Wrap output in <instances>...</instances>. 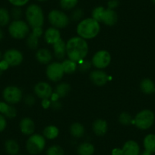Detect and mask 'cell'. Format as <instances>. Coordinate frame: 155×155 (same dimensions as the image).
<instances>
[{
	"label": "cell",
	"instance_id": "6da1fadb",
	"mask_svg": "<svg viewBox=\"0 0 155 155\" xmlns=\"http://www.w3.org/2000/svg\"><path fill=\"white\" fill-rule=\"evenodd\" d=\"M88 53V44L84 39L74 37L66 43V54L68 59L78 63L84 60Z\"/></svg>",
	"mask_w": 155,
	"mask_h": 155
},
{
	"label": "cell",
	"instance_id": "7a4b0ae2",
	"mask_svg": "<svg viewBox=\"0 0 155 155\" xmlns=\"http://www.w3.org/2000/svg\"><path fill=\"white\" fill-rule=\"evenodd\" d=\"M101 30L100 23L93 18H87L81 21L77 26V34L78 37L90 40L96 37Z\"/></svg>",
	"mask_w": 155,
	"mask_h": 155
},
{
	"label": "cell",
	"instance_id": "3957f363",
	"mask_svg": "<svg viewBox=\"0 0 155 155\" xmlns=\"http://www.w3.org/2000/svg\"><path fill=\"white\" fill-rule=\"evenodd\" d=\"M25 18L31 28H42L44 24V13L42 8L37 4H31L25 11Z\"/></svg>",
	"mask_w": 155,
	"mask_h": 155
},
{
	"label": "cell",
	"instance_id": "277c9868",
	"mask_svg": "<svg viewBox=\"0 0 155 155\" xmlns=\"http://www.w3.org/2000/svg\"><path fill=\"white\" fill-rule=\"evenodd\" d=\"M92 18L99 23L102 22L107 26H113L118 21V15L116 12L103 6H97L92 11Z\"/></svg>",
	"mask_w": 155,
	"mask_h": 155
},
{
	"label": "cell",
	"instance_id": "5b68a950",
	"mask_svg": "<svg viewBox=\"0 0 155 155\" xmlns=\"http://www.w3.org/2000/svg\"><path fill=\"white\" fill-rule=\"evenodd\" d=\"M8 34L12 37L21 40L28 37L30 34V28L28 23L23 20H14L10 22L8 28Z\"/></svg>",
	"mask_w": 155,
	"mask_h": 155
},
{
	"label": "cell",
	"instance_id": "8992f818",
	"mask_svg": "<svg viewBox=\"0 0 155 155\" xmlns=\"http://www.w3.org/2000/svg\"><path fill=\"white\" fill-rule=\"evenodd\" d=\"M46 139L44 136L39 134H33L29 137L26 142V149L29 153L37 155L44 150Z\"/></svg>",
	"mask_w": 155,
	"mask_h": 155
},
{
	"label": "cell",
	"instance_id": "52a82bcc",
	"mask_svg": "<svg viewBox=\"0 0 155 155\" xmlns=\"http://www.w3.org/2000/svg\"><path fill=\"white\" fill-rule=\"evenodd\" d=\"M155 116L150 110H144L138 113L134 119V124L141 130L148 129L153 126Z\"/></svg>",
	"mask_w": 155,
	"mask_h": 155
},
{
	"label": "cell",
	"instance_id": "ba28073f",
	"mask_svg": "<svg viewBox=\"0 0 155 155\" xmlns=\"http://www.w3.org/2000/svg\"><path fill=\"white\" fill-rule=\"evenodd\" d=\"M48 20L50 25L57 29L65 28L69 24V18L64 12L59 9H53L48 14Z\"/></svg>",
	"mask_w": 155,
	"mask_h": 155
},
{
	"label": "cell",
	"instance_id": "9c48e42d",
	"mask_svg": "<svg viewBox=\"0 0 155 155\" xmlns=\"http://www.w3.org/2000/svg\"><path fill=\"white\" fill-rule=\"evenodd\" d=\"M2 97L4 101L14 105L18 104L23 97L22 91L16 86H7L2 91Z\"/></svg>",
	"mask_w": 155,
	"mask_h": 155
},
{
	"label": "cell",
	"instance_id": "30bf717a",
	"mask_svg": "<svg viewBox=\"0 0 155 155\" xmlns=\"http://www.w3.org/2000/svg\"><path fill=\"white\" fill-rule=\"evenodd\" d=\"M111 62V56L107 50H100L97 52L92 57L91 63L99 69L105 68L110 65Z\"/></svg>",
	"mask_w": 155,
	"mask_h": 155
},
{
	"label": "cell",
	"instance_id": "8fae6325",
	"mask_svg": "<svg viewBox=\"0 0 155 155\" xmlns=\"http://www.w3.org/2000/svg\"><path fill=\"white\" fill-rule=\"evenodd\" d=\"M46 73H47V78L50 81L53 82H57L62 79L65 72H64L62 63L55 62L48 65Z\"/></svg>",
	"mask_w": 155,
	"mask_h": 155
},
{
	"label": "cell",
	"instance_id": "7c38bea8",
	"mask_svg": "<svg viewBox=\"0 0 155 155\" xmlns=\"http://www.w3.org/2000/svg\"><path fill=\"white\" fill-rule=\"evenodd\" d=\"M2 57H3V59H5L8 62L9 66L12 67L21 65L24 59L21 52L16 49H9L6 50Z\"/></svg>",
	"mask_w": 155,
	"mask_h": 155
},
{
	"label": "cell",
	"instance_id": "4fadbf2b",
	"mask_svg": "<svg viewBox=\"0 0 155 155\" xmlns=\"http://www.w3.org/2000/svg\"><path fill=\"white\" fill-rule=\"evenodd\" d=\"M34 93L36 96L41 99H50L53 95V88L47 82H39L34 87Z\"/></svg>",
	"mask_w": 155,
	"mask_h": 155
},
{
	"label": "cell",
	"instance_id": "5bb4252c",
	"mask_svg": "<svg viewBox=\"0 0 155 155\" xmlns=\"http://www.w3.org/2000/svg\"><path fill=\"white\" fill-rule=\"evenodd\" d=\"M90 80L97 86H104L108 81V75L102 70H94L90 74Z\"/></svg>",
	"mask_w": 155,
	"mask_h": 155
},
{
	"label": "cell",
	"instance_id": "9a60e30c",
	"mask_svg": "<svg viewBox=\"0 0 155 155\" xmlns=\"http://www.w3.org/2000/svg\"><path fill=\"white\" fill-rule=\"evenodd\" d=\"M123 155H140V146L136 141H128L122 147Z\"/></svg>",
	"mask_w": 155,
	"mask_h": 155
},
{
	"label": "cell",
	"instance_id": "2e32d148",
	"mask_svg": "<svg viewBox=\"0 0 155 155\" xmlns=\"http://www.w3.org/2000/svg\"><path fill=\"white\" fill-rule=\"evenodd\" d=\"M44 38L47 44L53 45L61 39L60 31L59 29L53 27L48 28L44 34Z\"/></svg>",
	"mask_w": 155,
	"mask_h": 155
},
{
	"label": "cell",
	"instance_id": "e0dca14e",
	"mask_svg": "<svg viewBox=\"0 0 155 155\" xmlns=\"http://www.w3.org/2000/svg\"><path fill=\"white\" fill-rule=\"evenodd\" d=\"M20 130L24 135H31L35 131V123L31 119L24 118L21 120L19 124Z\"/></svg>",
	"mask_w": 155,
	"mask_h": 155
},
{
	"label": "cell",
	"instance_id": "ac0fdd59",
	"mask_svg": "<svg viewBox=\"0 0 155 155\" xmlns=\"http://www.w3.org/2000/svg\"><path fill=\"white\" fill-rule=\"evenodd\" d=\"M0 113L6 118L12 119L17 115V110L12 104H8L5 101H0Z\"/></svg>",
	"mask_w": 155,
	"mask_h": 155
},
{
	"label": "cell",
	"instance_id": "d6986e66",
	"mask_svg": "<svg viewBox=\"0 0 155 155\" xmlns=\"http://www.w3.org/2000/svg\"><path fill=\"white\" fill-rule=\"evenodd\" d=\"M53 51L56 59L59 60H62L65 59L66 54V44L63 40L60 39L58 42L53 44Z\"/></svg>",
	"mask_w": 155,
	"mask_h": 155
},
{
	"label": "cell",
	"instance_id": "ffe728a7",
	"mask_svg": "<svg viewBox=\"0 0 155 155\" xmlns=\"http://www.w3.org/2000/svg\"><path fill=\"white\" fill-rule=\"evenodd\" d=\"M107 130H108V124L105 120L99 119L95 120L94 123H93V131L95 135L98 136L104 135L107 133Z\"/></svg>",
	"mask_w": 155,
	"mask_h": 155
},
{
	"label": "cell",
	"instance_id": "44dd1931",
	"mask_svg": "<svg viewBox=\"0 0 155 155\" xmlns=\"http://www.w3.org/2000/svg\"><path fill=\"white\" fill-rule=\"evenodd\" d=\"M53 55L47 49H40L36 53V59L40 63L48 64L52 60Z\"/></svg>",
	"mask_w": 155,
	"mask_h": 155
},
{
	"label": "cell",
	"instance_id": "7402d4cb",
	"mask_svg": "<svg viewBox=\"0 0 155 155\" xmlns=\"http://www.w3.org/2000/svg\"><path fill=\"white\" fill-rule=\"evenodd\" d=\"M5 150L9 155H17L20 150L19 144L15 140L8 139L5 141Z\"/></svg>",
	"mask_w": 155,
	"mask_h": 155
},
{
	"label": "cell",
	"instance_id": "603a6c76",
	"mask_svg": "<svg viewBox=\"0 0 155 155\" xmlns=\"http://www.w3.org/2000/svg\"><path fill=\"white\" fill-rule=\"evenodd\" d=\"M140 89L146 94H150L155 91V84L152 80L144 78L140 83Z\"/></svg>",
	"mask_w": 155,
	"mask_h": 155
},
{
	"label": "cell",
	"instance_id": "cb8c5ba5",
	"mask_svg": "<svg viewBox=\"0 0 155 155\" xmlns=\"http://www.w3.org/2000/svg\"><path fill=\"white\" fill-rule=\"evenodd\" d=\"M144 150L150 153H155V135L153 134H149L146 135L143 141Z\"/></svg>",
	"mask_w": 155,
	"mask_h": 155
},
{
	"label": "cell",
	"instance_id": "d4e9b609",
	"mask_svg": "<svg viewBox=\"0 0 155 155\" xmlns=\"http://www.w3.org/2000/svg\"><path fill=\"white\" fill-rule=\"evenodd\" d=\"M94 150V146L89 142L81 143L77 149L78 155H93Z\"/></svg>",
	"mask_w": 155,
	"mask_h": 155
},
{
	"label": "cell",
	"instance_id": "484cf974",
	"mask_svg": "<svg viewBox=\"0 0 155 155\" xmlns=\"http://www.w3.org/2000/svg\"><path fill=\"white\" fill-rule=\"evenodd\" d=\"M84 132H85V129H84V126L81 123H74L70 126L71 135L74 138H80L83 137L84 135Z\"/></svg>",
	"mask_w": 155,
	"mask_h": 155
},
{
	"label": "cell",
	"instance_id": "4316f807",
	"mask_svg": "<svg viewBox=\"0 0 155 155\" xmlns=\"http://www.w3.org/2000/svg\"><path fill=\"white\" fill-rule=\"evenodd\" d=\"M10 12L4 7H0V27H5L11 21Z\"/></svg>",
	"mask_w": 155,
	"mask_h": 155
},
{
	"label": "cell",
	"instance_id": "83f0119b",
	"mask_svg": "<svg viewBox=\"0 0 155 155\" xmlns=\"http://www.w3.org/2000/svg\"><path fill=\"white\" fill-rule=\"evenodd\" d=\"M59 134V130L56 126H48L44 129V136L47 139L53 140L57 138Z\"/></svg>",
	"mask_w": 155,
	"mask_h": 155
},
{
	"label": "cell",
	"instance_id": "f1b7e54d",
	"mask_svg": "<svg viewBox=\"0 0 155 155\" xmlns=\"http://www.w3.org/2000/svg\"><path fill=\"white\" fill-rule=\"evenodd\" d=\"M62 68H63L64 72L66 74H72L77 70L78 65L77 62L71 60V59H65L62 62Z\"/></svg>",
	"mask_w": 155,
	"mask_h": 155
},
{
	"label": "cell",
	"instance_id": "f546056e",
	"mask_svg": "<svg viewBox=\"0 0 155 155\" xmlns=\"http://www.w3.org/2000/svg\"><path fill=\"white\" fill-rule=\"evenodd\" d=\"M70 90H71V87H70L69 84H67V83H61L56 86L55 94H57V96L59 98H62L67 96Z\"/></svg>",
	"mask_w": 155,
	"mask_h": 155
},
{
	"label": "cell",
	"instance_id": "4dcf8cb0",
	"mask_svg": "<svg viewBox=\"0 0 155 155\" xmlns=\"http://www.w3.org/2000/svg\"><path fill=\"white\" fill-rule=\"evenodd\" d=\"M27 46L31 50H36L39 45V37L33 32L30 33L27 38Z\"/></svg>",
	"mask_w": 155,
	"mask_h": 155
},
{
	"label": "cell",
	"instance_id": "1f68e13d",
	"mask_svg": "<svg viewBox=\"0 0 155 155\" xmlns=\"http://www.w3.org/2000/svg\"><path fill=\"white\" fill-rule=\"evenodd\" d=\"M78 0H59V5L63 10H71L76 7Z\"/></svg>",
	"mask_w": 155,
	"mask_h": 155
},
{
	"label": "cell",
	"instance_id": "d6a6232c",
	"mask_svg": "<svg viewBox=\"0 0 155 155\" xmlns=\"http://www.w3.org/2000/svg\"><path fill=\"white\" fill-rule=\"evenodd\" d=\"M119 121L121 124L124 125V126H129L132 123H134V120L132 119V116L129 113H126V112H123L120 115Z\"/></svg>",
	"mask_w": 155,
	"mask_h": 155
},
{
	"label": "cell",
	"instance_id": "836d02e7",
	"mask_svg": "<svg viewBox=\"0 0 155 155\" xmlns=\"http://www.w3.org/2000/svg\"><path fill=\"white\" fill-rule=\"evenodd\" d=\"M47 155H65V151L61 146L54 144L48 147Z\"/></svg>",
	"mask_w": 155,
	"mask_h": 155
},
{
	"label": "cell",
	"instance_id": "e575fe53",
	"mask_svg": "<svg viewBox=\"0 0 155 155\" xmlns=\"http://www.w3.org/2000/svg\"><path fill=\"white\" fill-rule=\"evenodd\" d=\"M91 62H89L87 60H82L81 62H78V68L81 72H87L90 70L91 67Z\"/></svg>",
	"mask_w": 155,
	"mask_h": 155
},
{
	"label": "cell",
	"instance_id": "d590c367",
	"mask_svg": "<svg viewBox=\"0 0 155 155\" xmlns=\"http://www.w3.org/2000/svg\"><path fill=\"white\" fill-rule=\"evenodd\" d=\"M11 17L14 18V20H20L23 15V12L21 7H13L12 11L10 12Z\"/></svg>",
	"mask_w": 155,
	"mask_h": 155
},
{
	"label": "cell",
	"instance_id": "8d00e7d4",
	"mask_svg": "<svg viewBox=\"0 0 155 155\" xmlns=\"http://www.w3.org/2000/svg\"><path fill=\"white\" fill-rule=\"evenodd\" d=\"M83 15H84V12L81 8H76L74 11L71 12V20L74 21H78L80 19L82 18Z\"/></svg>",
	"mask_w": 155,
	"mask_h": 155
},
{
	"label": "cell",
	"instance_id": "74e56055",
	"mask_svg": "<svg viewBox=\"0 0 155 155\" xmlns=\"http://www.w3.org/2000/svg\"><path fill=\"white\" fill-rule=\"evenodd\" d=\"M11 5H13V7H23L25 5L29 2L30 0H8Z\"/></svg>",
	"mask_w": 155,
	"mask_h": 155
},
{
	"label": "cell",
	"instance_id": "f35d334b",
	"mask_svg": "<svg viewBox=\"0 0 155 155\" xmlns=\"http://www.w3.org/2000/svg\"><path fill=\"white\" fill-rule=\"evenodd\" d=\"M7 127V120L6 117L0 113V132L5 131Z\"/></svg>",
	"mask_w": 155,
	"mask_h": 155
},
{
	"label": "cell",
	"instance_id": "ab89813d",
	"mask_svg": "<svg viewBox=\"0 0 155 155\" xmlns=\"http://www.w3.org/2000/svg\"><path fill=\"white\" fill-rule=\"evenodd\" d=\"M120 5V1L119 0H109L107 2V8L110 9L114 10Z\"/></svg>",
	"mask_w": 155,
	"mask_h": 155
},
{
	"label": "cell",
	"instance_id": "60d3db41",
	"mask_svg": "<svg viewBox=\"0 0 155 155\" xmlns=\"http://www.w3.org/2000/svg\"><path fill=\"white\" fill-rule=\"evenodd\" d=\"M25 102L27 105L28 106H32L34 105V103H35V98L33 95H27L26 97L25 98Z\"/></svg>",
	"mask_w": 155,
	"mask_h": 155
},
{
	"label": "cell",
	"instance_id": "b9f144b4",
	"mask_svg": "<svg viewBox=\"0 0 155 155\" xmlns=\"http://www.w3.org/2000/svg\"><path fill=\"white\" fill-rule=\"evenodd\" d=\"M9 65H8V62L5 60V59H1L0 60V68L3 71H6L8 68H9Z\"/></svg>",
	"mask_w": 155,
	"mask_h": 155
},
{
	"label": "cell",
	"instance_id": "7bdbcfd3",
	"mask_svg": "<svg viewBox=\"0 0 155 155\" xmlns=\"http://www.w3.org/2000/svg\"><path fill=\"white\" fill-rule=\"evenodd\" d=\"M50 107L53 109H54V110H59V109H60L61 107H62V104H61L58 101H51Z\"/></svg>",
	"mask_w": 155,
	"mask_h": 155
},
{
	"label": "cell",
	"instance_id": "ee69618b",
	"mask_svg": "<svg viewBox=\"0 0 155 155\" xmlns=\"http://www.w3.org/2000/svg\"><path fill=\"white\" fill-rule=\"evenodd\" d=\"M33 33H34L35 35H37V37H40L43 34V29L42 28H34L33 29Z\"/></svg>",
	"mask_w": 155,
	"mask_h": 155
},
{
	"label": "cell",
	"instance_id": "f6af8a7d",
	"mask_svg": "<svg viewBox=\"0 0 155 155\" xmlns=\"http://www.w3.org/2000/svg\"><path fill=\"white\" fill-rule=\"evenodd\" d=\"M50 104H51V101H49V99L43 100L42 106L44 107V108H45V109L48 108L49 107H50Z\"/></svg>",
	"mask_w": 155,
	"mask_h": 155
},
{
	"label": "cell",
	"instance_id": "bcb514c9",
	"mask_svg": "<svg viewBox=\"0 0 155 155\" xmlns=\"http://www.w3.org/2000/svg\"><path fill=\"white\" fill-rule=\"evenodd\" d=\"M112 155H123L122 148H114L112 150Z\"/></svg>",
	"mask_w": 155,
	"mask_h": 155
},
{
	"label": "cell",
	"instance_id": "7dc6e473",
	"mask_svg": "<svg viewBox=\"0 0 155 155\" xmlns=\"http://www.w3.org/2000/svg\"><path fill=\"white\" fill-rule=\"evenodd\" d=\"M4 37H5V34H4V31H2L1 28H0V42L3 40Z\"/></svg>",
	"mask_w": 155,
	"mask_h": 155
},
{
	"label": "cell",
	"instance_id": "c3c4849f",
	"mask_svg": "<svg viewBox=\"0 0 155 155\" xmlns=\"http://www.w3.org/2000/svg\"><path fill=\"white\" fill-rule=\"evenodd\" d=\"M140 155H152V153H150V152L147 151V150H144V151H143Z\"/></svg>",
	"mask_w": 155,
	"mask_h": 155
},
{
	"label": "cell",
	"instance_id": "681fc988",
	"mask_svg": "<svg viewBox=\"0 0 155 155\" xmlns=\"http://www.w3.org/2000/svg\"><path fill=\"white\" fill-rule=\"evenodd\" d=\"M2 74H3V71H2V70L1 69V68H0V77L2 76Z\"/></svg>",
	"mask_w": 155,
	"mask_h": 155
},
{
	"label": "cell",
	"instance_id": "f907efd6",
	"mask_svg": "<svg viewBox=\"0 0 155 155\" xmlns=\"http://www.w3.org/2000/svg\"><path fill=\"white\" fill-rule=\"evenodd\" d=\"M2 52L0 51V60L2 59Z\"/></svg>",
	"mask_w": 155,
	"mask_h": 155
},
{
	"label": "cell",
	"instance_id": "816d5d0a",
	"mask_svg": "<svg viewBox=\"0 0 155 155\" xmlns=\"http://www.w3.org/2000/svg\"><path fill=\"white\" fill-rule=\"evenodd\" d=\"M37 1H38V2H45L47 0H37Z\"/></svg>",
	"mask_w": 155,
	"mask_h": 155
},
{
	"label": "cell",
	"instance_id": "f5cc1de1",
	"mask_svg": "<svg viewBox=\"0 0 155 155\" xmlns=\"http://www.w3.org/2000/svg\"><path fill=\"white\" fill-rule=\"evenodd\" d=\"M151 2H153V4H155V0H151Z\"/></svg>",
	"mask_w": 155,
	"mask_h": 155
},
{
	"label": "cell",
	"instance_id": "db71d44e",
	"mask_svg": "<svg viewBox=\"0 0 155 155\" xmlns=\"http://www.w3.org/2000/svg\"><path fill=\"white\" fill-rule=\"evenodd\" d=\"M21 155H22V154H21Z\"/></svg>",
	"mask_w": 155,
	"mask_h": 155
}]
</instances>
